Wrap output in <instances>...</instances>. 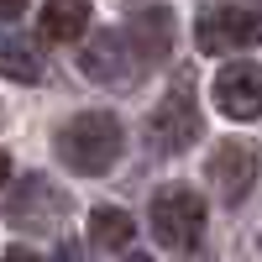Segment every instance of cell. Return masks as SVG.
Listing matches in <instances>:
<instances>
[{
    "label": "cell",
    "instance_id": "obj_6",
    "mask_svg": "<svg viewBox=\"0 0 262 262\" xmlns=\"http://www.w3.org/2000/svg\"><path fill=\"white\" fill-rule=\"evenodd\" d=\"M84 74L95 84H116V90H131V79H137V53H131V42L121 32H100L95 42H84Z\"/></svg>",
    "mask_w": 262,
    "mask_h": 262
},
{
    "label": "cell",
    "instance_id": "obj_16",
    "mask_svg": "<svg viewBox=\"0 0 262 262\" xmlns=\"http://www.w3.org/2000/svg\"><path fill=\"white\" fill-rule=\"evenodd\" d=\"M11 179V158H6V152H0V184H6Z\"/></svg>",
    "mask_w": 262,
    "mask_h": 262
},
{
    "label": "cell",
    "instance_id": "obj_3",
    "mask_svg": "<svg viewBox=\"0 0 262 262\" xmlns=\"http://www.w3.org/2000/svg\"><path fill=\"white\" fill-rule=\"evenodd\" d=\"M200 53H242L262 42V16L252 6H210L194 27Z\"/></svg>",
    "mask_w": 262,
    "mask_h": 262
},
{
    "label": "cell",
    "instance_id": "obj_4",
    "mask_svg": "<svg viewBox=\"0 0 262 262\" xmlns=\"http://www.w3.org/2000/svg\"><path fill=\"white\" fill-rule=\"evenodd\" d=\"M194 137H200V105H194V90L179 79V84L163 95V105L152 111V121H147V142L158 147V152H184Z\"/></svg>",
    "mask_w": 262,
    "mask_h": 262
},
{
    "label": "cell",
    "instance_id": "obj_12",
    "mask_svg": "<svg viewBox=\"0 0 262 262\" xmlns=\"http://www.w3.org/2000/svg\"><path fill=\"white\" fill-rule=\"evenodd\" d=\"M0 74L16 79V84H37L42 79V58L21 37H0Z\"/></svg>",
    "mask_w": 262,
    "mask_h": 262
},
{
    "label": "cell",
    "instance_id": "obj_13",
    "mask_svg": "<svg viewBox=\"0 0 262 262\" xmlns=\"http://www.w3.org/2000/svg\"><path fill=\"white\" fill-rule=\"evenodd\" d=\"M53 262H90V257H84V247H79V242H63Z\"/></svg>",
    "mask_w": 262,
    "mask_h": 262
},
{
    "label": "cell",
    "instance_id": "obj_17",
    "mask_svg": "<svg viewBox=\"0 0 262 262\" xmlns=\"http://www.w3.org/2000/svg\"><path fill=\"white\" fill-rule=\"evenodd\" d=\"M131 262H152V257H131Z\"/></svg>",
    "mask_w": 262,
    "mask_h": 262
},
{
    "label": "cell",
    "instance_id": "obj_8",
    "mask_svg": "<svg viewBox=\"0 0 262 262\" xmlns=\"http://www.w3.org/2000/svg\"><path fill=\"white\" fill-rule=\"evenodd\" d=\"M121 37L131 42L137 63H163L168 58V42H173V16L163 6H142V11H131V21H126Z\"/></svg>",
    "mask_w": 262,
    "mask_h": 262
},
{
    "label": "cell",
    "instance_id": "obj_7",
    "mask_svg": "<svg viewBox=\"0 0 262 262\" xmlns=\"http://www.w3.org/2000/svg\"><path fill=\"white\" fill-rule=\"evenodd\" d=\"M210 184L226 205L247 200L252 184H257V147L252 142H221L210 152Z\"/></svg>",
    "mask_w": 262,
    "mask_h": 262
},
{
    "label": "cell",
    "instance_id": "obj_10",
    "mask_svg": "<svg viewBox=\"0 0 262 262\" xmlns=\"http://www.w3.org/2000/svg\"><path fill=\"white\" fill-rule=\"evenodd\" d=\"M84 27H90V0H48L37 21V32L48 42H79Z\"/></svg>",
    "mask_w": 262,
    "mask_h": 262
},
{
    "label": "cell",
    "instance_id": "obj_11",
    "mask_svg": "<svg viewBox=\"0 0 262 262\" xmlns=\"http://www.w3.org/2000/svg\"><path fill=\"white\" fill-rule=\"evenodd\" d=\"M131 236H137V221H131L121 205H95V210H90V242H95L100 252L131 247Z\"/></svg>",
    "mask_w": 262,
    "mask_h": 262
},
{
    "label": "cell",
    "instance_id": "obj_9",
    "mask_svg": "<svg viewBox=\"0 0 262 262\" xmlns=\"http://www.w3.org/2000/svg\"><path fill=\"white\" fill-rule=\"evenodd\" d=\"M58 210H63V194H58L48 179H37V173H32V179L21 184V194L11 200V221H16V226H32V231H48V226L58 221Z\"/></svg>",
    "mask_w": 262,
    "mask_h": 262
},
{
    "label": "cell",
    "instance_id": "obj_2",
    "mask_svg": "<svg viewBox=\"0 0 262 262\" xmlns=\"http://www.w3.org/2000/svg\"><path fill=\"white\" fill-rule=\"evenodd\" d=\"M152 236L173 252H189L205 236V200L189 184H168L152 194Z\"/></svg>",
    "mask_w": 262,
    "mask_h": 262
},
{
    "label": "cell",
    "instance_id": "obj_1",
    "mask_svg": "<svg viewBox=\"0 0 262 262\" xmlns=\"http://www.w3.org/2000/svg\"><path fill=\"white\" fill-rule=\"evenodd\" d=\"M53 152L63 158V168L84 173V179H100V173H111L126 152V131L111 111H84L74 116L69 126H58L53 137Z\"/></svg>",
    "mask_w": 262,
    "mask_h": 262
},
{
    "label": "cell",
    "instance_id": "obj_14",
    "mask_svg": "<svg viewBox=\"0 0 262 262\" xmlns=\"http://www.w3.org/2000/svg\"><path fill=\"white\" fill-rule=\"evenodd\" d=\"M6 262H42V257H37V252H27V247H11V252H6Z\"/></svg>",
    "mask_w": 262,
    "mask_h": 262
},
{
    "label": "cell",
    "instance_id": "obj_15",
    "mask_svg": "<svg viewBox=\"0 0 262 262\" xmlns=\"http://www.w3.org/2000/svg\"><path fill=\"white\" fill-rule=\"evenodd\" d=\"M21 11H27V0H0V16H6V21L21 16Z\"/></svg>",
    "mask_w": 262,
    "mask_h": 262
},
{
    "label": "cell",
    "instance_id": "obj_5",
    "mask_svg": "<svg viewBox=\"0 0 262 262\" xmlns=\"http://www.w3.org/2000/svg\"><path fill=\"white\" fill-rule=\"evenodd\" d=\"M215 105L231 121H257L262 116V63H252V58L226 63L215 74Z\"/></svg>",
    "mask_w": 262,
    "mask_h": 262
}]
</instances>
